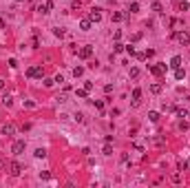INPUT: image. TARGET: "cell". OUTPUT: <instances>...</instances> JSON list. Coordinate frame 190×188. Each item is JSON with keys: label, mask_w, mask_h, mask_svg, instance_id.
I'll return each instance as SVG.
<instances>
[{"label": "cell", "mask_w": 190, "mask_h": 188, "mask_svg": "<svg viewBox=\"0 0 190 188\" xmlns=\"http://www.w3.org/2000/svg\"><path fill=\"white\" fill-rule=\"evenodd\" d=\"M73 75H75V78H82V75H84V66H75V69H73Z\"/></svg>", "instance_id": "15"}, {"label": "cell", "mask_w": 190, "mask_h": 188, "mask_svg": "<svg viewBox=\"0 0 190 188\" xmlns=\"http://www.w3.org/2000/svg\"><path fill=\"white\" fill-rule=\"evenodd\" d=\"M44 155H46L44 148H38V151H35V157H44Z\"/></svg>", "instance_id": "26"}, {"label": "cell", "mask_w": 190, "mask_h": 188, "mask_svg": "<svg viewBox=\"0 0 190 188\" xmlns=\"http://www.w3.org/2000/svg\"><path fill=\"white\" fill-rule=\"evenodd\" d=\"M150 73L153 75H164L166 73V64H153L150 66Z\"/></svg>", "instance_id": "5"}, {"label": "cell", "mask_w": 190, "mask_h": 188, "mask_svg": "<svg viewBox=\"0 0 190 188\" xmlns=\"http://www.w3.org/2000/svg\"><path fill=\"white\" fill-rule=\"evenodd\" d=\"M110 18H113V22H120V20H124V13H120V11H113V16H110Z\"/></svg>", "instance_id": "14"}, {"label": "cell", "mask_w": 190, "mask_h": 188, "mask_svg": "<svg viewBox=\"0 0 190 188\" xmlns=\"http://www.w3.org/2000/svg\"><path fill=\"white\" fill-rule=\"evenodd\" d=\"M91 25H93V20H91V18H82V20H80V29H82V31H89Z\"/></svg>", "instance_id": "7"}, {"label": "cell", "mask_w": 190, "mask_h": 188, "mask_svg": "<svg viewBox=\"0 0 190 188\" xmlns=\"http://www.w3.org/2000/svg\"><path fill=\"white\" fill-rule=\"evenodd\" d=\"M150 91H153V93H161V84H153Z\"/></svg>", "instance_id": "22"}, {"label": "cell", "mask_w": 190, "mask_h": 188, "mask_svg": "<svg viewBox=\"0 0 190 188\" xmlns=\"http://www.w3.org/2000/svg\"><path fill=\"white\" fill-rule=\"evenodd\" d=\"M0 166H2V159H0Z\"/></svg>", "instance_id": "33"}, {"label": "cell", "mask_w": 190, "mask_h": 188, "mask_svg": "<svg viewBox=\"0 0 190 188\" xmlns=\"http://www.w3.org/2000/svg\"><path fill=\"white\" fill-rule=\"evenodd\" d=\"M11 153L13 155H22L25 153V139H15L13 146H11Z\"/></svg>", "instance_id": "1"}, {"label": "cell", "mask_w": 190, "mask_h": 188, "mask_svg": "<svg viewBox=\"0 0 190 188\" xmlns=\"http://www.w3.org/2000/svg\"><path fill=\"white\" fill-rule=\"evenodd\" d=\"M139 98H141V89H133V106H139Z\"/></svg>", "instance_id": "8"}, {"label": "cell", "mask_w": 190, "mask_h": 188, "mask_svg": "<svg viewBox=\"0 0 190 188\" xmlns=\"http://www.w3.org/2000/svg\"><path fill=\"white\" fill-rule=\"evenodd\" d=\"M124 51H126V53H128V55H135V47H133V45L124 47Z\"/></svg>", "instance_id": "20"}, {"label": "cell", "mask_w": 190, "mask_h": 188, "mask_svg": "<svg viewBox=\"0 0 190 188\" xmlns=\"http://www.w3.org/2000/svg\"><path fill=\"white\" fill-rule=\"evenodd\" d=\"M22 173V166L18 162H11V175H13V177H18V175Z\"/></svg>", "instance_id": "9"}, {"label": "cell", "mask_w": 190, "mask_h": 188, "mask_svg": "<svg viewBox=\"0 0 190 188\" xmlns=\"http://www.w3.org/2000/svg\"><path fill=\"white\" fill-rule=\"evenodd\" d=\"M5 89V80H0V91Z\"/></svg>", "instance_id": "32"}, {"label": "cell", "mask_w": 190, "mask_h": 188, "mask_svg": "<svg viewBox=\"0 0 190 188\" xmlns=\"http://www.w3.org/2000/svg\"><path fill=\"white\" fill-rule=\"evenodd\" d=\"M175 38L177 40H179V42H181V45H190V33H188V31H177V33H175Z\"/></svg>", "instance_id": "3"}, {"label": "cell", "mask_w": 190, "mask_h": 188, "mask_svg": "<svg viewBox=\"0 0 190 188\" xmlns=\"http://www.w3.org/2000/svg\"><path fill=\"white\" fill-rule=\"evenodd\" d=\"M89 18L93 20V22H100V20H102V13H100V9H93V11H91V16H89Z\"/></svg>", "instance_id": "11"}, {"label": "cell", "mask_w": 190, "mask_h": 188, "mask_svg": "<svg viewBox=\"0 0 190 188\" xmlns=\"http://www.w3.org/2000/svg\"><path fill=\"white\" fill-rule=\"evenodd\" d=\"M53 33L58 35V38H62V35H64V31H62V29H53Z\"/></svg>", "instance_id": "30"}, {"label": "cell", "mask_w": 190, "mask_h": 188, "mask_svg": "<svg viewBox=\"0 0 190 188\" xmlns=\"http://www.w3.org/2000/svg\"><path fill=\"white\" fill-rule=\"evenodd\" d=\"M130 78H139V69H130Z\"/></svg>", "instance_id": "27"}, {"label": "cell", "mask_w": 190, "mask_h": 188, "mask_svg": "<svg viewBox=\"0 0 190 188\" xmlns=\"http://www.w3.org/2000/svg\"><path fill=\"white\" fill-rule=\"evenodd\" d=\"M188 7H190L188 2H179V9H181V11H186V9H188Z\"/></svg>", "instance_id": "31"}, {"label": "cell", "mask_w": 190, "mask_h": 188, "mask_svg": "<svg viewBox=\"0 0 190 188\" xmlns=\"http://www.w3.org/2000/svg\"><path fill=\"white\" fill-rule=\"evenodd\" d=\"M77 55H80V58H82V60H86V58H91V55H93V47H89V45H86V47H82V49H80V51H77Z\"/></svg>", "instance_id": "4"}, {"label": "cell", "mask_w": 190, "mask_h": 188, "mask_svg": "<svg viewBox=\"0 0 190 188\" xmlns=\"http://www.w3.org/2000/svg\"><path fill=\"white\" fill-rule=\"evenodd\" d=\"M49 9H53V0H46L44 5L38 7V11H40V13H49Z\"/></svg>", "instance_id": "6"}, {"label": "cell", "mask_w": 190, "mask_h": 188, "mask_svg": "<svg viewBox=\"0 0 190 188\" xmlns=\"http://www.w3.org/2000/svg\"><path fill=\"white\" fill-rule=\"evenodd\" d=\"M148 119H150V122H159V113H157V111H150V113H148Z\"/></svg>", "instance_id": "16"}, {"label": "cell", "mask_w": 190, "mask_h": 188, "mask_svg": "<svg viewBox=\"0 0 190 188\" xmlns=\"http://www.w3.org/2000/svg\"><path fill=\"white\" fill-rule=\"evenodd\" d=\"M15 133V126L13 124H5V126H2V135H7V137H9V135H13Z\"/></svg>", "instance_id": "10"}, {"label": "cell", "mask_w": 190, "mask_h": 188, "mask_svg": "<svg viewBox=\"0 0 190 188\" xmlns=\"http://www.w3.org/2000/svg\"><path fill=\"white\" fill-rule=\"evenodd\" d=\"M27 75H29V78H44V71H42V66H29V69H27Z\"/></svg>", "instance_id": "2"}, {"label": "cell", "mask_w": 190, "mask_h": 188, "mask_svg": "<svg viewBox=\"0 0 190 188\" xmlns=\"http://www.w3.org/2000/svg\"><path fill=\"white\" fill-rule=\"evenodd\" d=\"M95 109H97V111H102V109H104V102H102V100H95Z\"/></svg>", "instance_id": "21"}, {"label": "cell", "mask_w": 190, "mask_h": 188, "mask_svg": "<svg viewBox=\"0 0 190 188\" xmlns=\"http://www.w3.org/2000/svg\"><path fill=\"white\" fill-rule=\"evenodd\" d=\"M153 9H155V11H161V2H157V0H155V2H153Z\"/></svg>", "instance_id": "28"}, {"label": "cell", "mask_w": 190, "mask_h": 188, "mask_svg": "<svg viewBox=\"0 0 190 188\" xmlns=\"http://www.w3.org/2000/svg\"><path fill=\"white\" fill-rule=\"evenodd\" d=\"M86 95H89L86 89H77V98H86Z\"/></svg>", "instance_id": "23"}, {"label": "cell", "mask_w": 190, "mask_h": 188, "mask_svg": "<svg viewBox=\"0 0 190 188\" xmlns=\"http://www.w3.org/2000/svg\"><path fill=\"white\" fill-rule=\"evenodd\" d=\"M113 153V148H110V142H106V146H104V155H110Z\"/></svg>", "instance_id": "25"}, {"label": "cell", "mask_w": 190, "mask_h": 188, "mask_svg": "<svg viewBox=\"0 0 190 188\" xmlns=\"http://www.w3.org/2000/svg\"><path fill=\"white\" fill-rule=\"evenodd\" d=\"M188 117H190V113H188Z\"/></svg>", "instance_id": "34"}, {"label": "cell", "mask_w": 190, "mask_h": 188, "mask_svg": "<svg viewBox=\"0 0 190 188\" xmlns=\"http://www.w3.org/2000/svg\"><path fill=\"white\" fill-rule=\"evenodd\" d=\"M175 78H177V80H184V78H186V71L181 69V66H177V69H175Z\"/></svg>", "instance_id": "12"}, {"label": "cell", "mask_w": 190, "mask_h": 188, "mask_svg": "<svg viewBox=\"0 0 190 188\" xmlns=\"http://www.w3.org/2000/svg\"><path fill=\"white\" fill-rule=\"evenodd\" d=\"M2 104H5V106H11V104H13L11 95H2Z\"/></svg>", "instance_id": "17"}, {"label": "cell", "mask_w": 190, "mask_h": 188, "mask_svg": "<svg viewBox=\"0 0 190 188\" xmlns=\"http://www.w3.org/2000/svg\"><path fill=\"white\" fill-rule=\"evenodd\" d=\"M170 66H172V69H177V66H181V58H179V55H175V58L170 60Z\"/></svg>", "instance_id": "13"}, {"label": "cell", "mask_w": 190, "mask_h": 188, "mask_svg": "<svg viewBox=\"0 0 190 188\" xmlns=\"http://www.w3.org/2000/svg\"><path fill=\"white\" fill-rule=\"evenodd\" d=\"M25 106H27V109H33V106H35V102H31V100H27V102H25Z\"/></svg>", "instance_id": "29"}, {"label": "cell", "mask_w": 190, "mask_h": 188, "mask_svg": "<svg viewBox=\"0 0 190 188\" xmlns=\"http://www.w3.org/2000/svg\"><path fill=\"white\" fill-rule=\"evenodd\" d=\"M177 115H179V117H188V111L186 109H177Z\"/></svg>", "instance_id": "24"}, {"label": "cell", "mask_w": 190, "mask_h": 188, "mask_svg": "<svg viewBox=\"0 0 190 188\" xmlns=\"http://www.w3.org/2000/svg\"><path fill=\"white\" fill-rule=\"evenodd\" d=\"M128 11L130 13H137V11H139V2H133V5L128 7Z\"/></svg>", "instance_id": "19"}, {"label": "cell", "mask_w": 190, "mask_h": 188, "mask_svg": "<svg viewBox=\"0 0 190 188\" xmlns=\"http://www.w3.org/2000/svg\"><path fill=\"white\" fill-rule=\"evenodd\" d=\"M113 51H115V53H122V51H124V45H122V42H115V45H113Z\"/></svg>", "instance_id": "18"}]
</instances>
